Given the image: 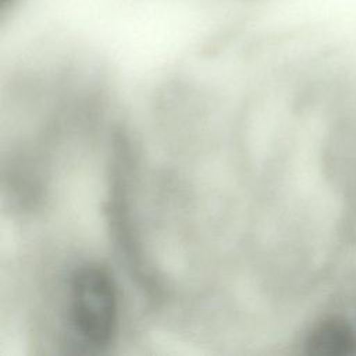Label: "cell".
<instances>
[{
  "label": "cell",
  "mask_w": 356,
  "mask_h": 356,
  "mask_svg": "<svg viewBox=\"0 0 356 356\" xmlns=\"http://www.w3.org/2000/svg\"><path fill=\"white\" fill-rule=\"evenodd\" d=\"M67 321L79 345L106 346L118 324V291L110 273L99 264L78 267L68 282Z\"/></svg>",
  "instance_id": "1"
},
{
  "label": "cell",
  "mask_w": 356,
  "mask_h": 356,
  "mask_svg": "<svg viewBox=\"0 0 356 356\" xmlns=\"http://www.w3.org/2000/svg\"><path fill=\"white\" fill-rule=\"evenodd\" d=\"M305 346L309 353L320 356L356 355V327L341 314L325 316L312 327Z\"/></svg>",
  "instance_id": "2"
},
{
  "label": "cell",
  "mask_w": 356,
  "mask_h": 356,
  "mask_svg": "<svg viewBox=\"0 0 356 356\" xmlns=\"http://www.w3.org/2000/svg\"><path fill=\"white\" fill-rule=\"evenodd\" d=\"M18 0H0V11L4 13L7 10H10V7H13Z\"/></svg>",
  "instance_id": "3"
}]
</instances>
